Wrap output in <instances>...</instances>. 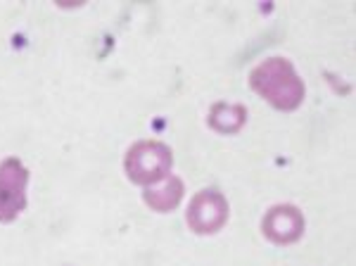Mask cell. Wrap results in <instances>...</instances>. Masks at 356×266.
I'll return each mask as SVG.
<instances>
[{
	"label": "cell",
	"mask_w": 356,
	"mask_h": 266,
	"mask_svg": "<svg viewBox=\"0 0 356 266\" xmlns=\"http://www.w3.org/2000/svg\"><path fill=\"white\" fill-rule=\"evenodd\" d=\"M250 88L280 112H295L304 102L307 88L295 65L285 57H268L250 72Z\"/></svg>",
	"instance_id": "obj_1"
},
{
	"label": "cell",
	"mask_w": 356,
	"mask_h": 266,
	"mask_svg": "<svg viewBox=\"0 0 356 266\" xmlns=\"http://www.w3.org/2000/svg\"><path fill=\"white\" fill-rule=\"evenodd\" d=\"M183 195H186V183H183V178L169 173L159 186H150L143 190V202H145L152 212L166 214L181 205Z\"/></svg>",
	"instance_id": "obj_6"
},
{
	"label": "cell",
	"mask_w": 356,
	"mask_h": 266,
	"mask_svg": "<svg viewBox=\"0 0 356 266\" xmlns=\"http://www.w3.org/2000/svg\"><path fill=\"white\" fill-rule=\"evenodd\" d=\"M247 117H250L247 107L240 105V102H214L209 107V114H207V124H209L211 131L221 133V136H233V133L243 131Z\"/></svg>",
	"instance_id": "obj_7"
},
{
	"label": "cell",
	"mask_w": 356,
	"mask_h": 266,
	"mask_svg": "<svg viewBox=\"0 0 356 266\" xmlns=\"http://www.w3.org/2000/svg\"><path fill=\"white\" fill-rule=\"evenodd\" d=\"M174 166V152L162 141H138L124 157V171L131 183L150 188L162 183Z\"/></svg>",
	"instance_id": "obj_2"
},
{
	"label": "cell",
	"mask_w": 356,
	"mask_h": 266,
	"mask_svg": "<svg viewBox=\"0 0 356 266\" xmlns=\"http://www.w3.org/2000/svg\"><path fill=\"white\" fill-rule=\"evenodd\" d=\"M304 214L295 205H273L261 219L264 238L273 245H292L304 235Z\"/></svg>",
	"instance_id": "obj_5"
},
{
	"label": "cell",
	"mask_w": 356,
	"mask_h": 266,
	"mask_svg": "<svg viewBox=\"0 0 356 266\" xmlns=\"http://www.w3.org/2000/svg\"><path fill=\"white\" fill-rule=\"evenodd\" d=\"M231 207L223 193L214 188H204L193 195L186 212V224L195 235H214L228 224Z\"/></svg>",
	"instance_id": "obj_3"
},
{
	"label": "cell",
	"mask_w": 356,
	"mask_h": 266,
	"mask_svg": "<svg viewBox=\"0 0 356 266\" xmlns=\"http://www.w3.org/2000/svg\"><path fill=\"white\" fill-rule=\"evenodd\" d=\"M29 169L17 157L0 162V224H10L26 210Z\"/></svg>",
	"instance_id": "obj_4"
}]
</instances>
